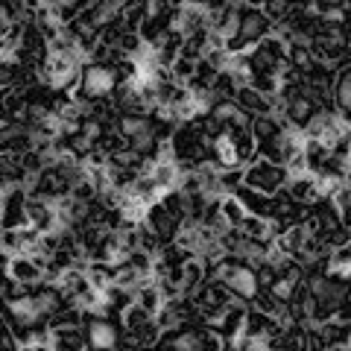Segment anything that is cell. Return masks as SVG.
Returning a JSON list of instances; mask_svg holds the SVG:
<instances>
[{
    "label": "cell",
    "instance_id": "6da1fadb",
    "mask_svg": "<svg viewBox=\"0 0 351 351\" xmlns=\"http://www.w3.org/2000/svg\"><path fill=\"white\" fill-rule=\"evenodd\" d=\"M287 182H290V173H287L284 164L258 158V161H252L249 167H246V184H249V188L263 191V193H269V196L281 193L284 188H287Z\"/></svg>",
    "mask_w": 351,
    "mask_h": 351
},
{
    "label": "cell",
    "instance_id": "7a4b0ae2",
    "mask_svg": "<svg viewBox=\"0 0 351 351\" xmlns=\"http://www.w3.org/2000/svg\"><path fill=\"white\" fill-rule=\"evenodd\" d=\"M117 71L112 68V64H94L88 62L85 71H82V88L88 91V97L97 103L103 100V97H112L114 88H117Z\"/></svg>",
    "mask_w": 351,
    "mask_h": 351
},
{
    "label": "cell",
    "instance_id": "3957f363",
    "mask_svg": "<svg viewBox=\"0 0 351 351\" xmlns=\"http://www.w3.org/2000/svg\"><path fill=\"white\" fill-rule=\"evenodd\" d=\"M144 223L161 237V243H164V246L176 243V237H179V232H182V219H176V217L167 211V208H164L161 199H158V202H152V205L147 208Z\"/></svg>",
    "mask_w": 351,
    "mask_h": 351
},
{
    "label": "cell",
    "instance_id": "277c9868",
    "mask_svg": "<svg viewBox=\"0 0 351 351\" xmlns=\"http://www.w3.org/2000/svg\"><path fill=\"white\" fill-rule=\"evenodd\" d=\"M319 108H322V106L316 103L313 97L302 88V91H295L293 97H287V100H284V123L304 129L307 123H311V117L319 112Z\"/></svg>",
    "mask_w": 351,
    "mask_h": 351
},
{
    "label": "cell",
    "instance_id": "5b68a950",
    "mask_svg": "<svg viewBox=\"0 0 351 351\" xmlns=\"http://www.w3.org/2000/svg\"><path fill=\"white\" fill-rule=\"evenodd\" d=\"M246 316H249L246 302H243V299H234V302L223 311V319H219V325L214 328V334L223 339V343H234L237 337H243Z\"/></svg>",
    "mask_w": 351,
    "mask_h": 351
},
{
    "label": "cell",
    "instance_id": "8992f818",
    "mask_svg": "<svg viewBox=\"0 0 351 351\" xmlns=\"http://www.w3.org/2000/svg\"><path fill=\"white\" fill-rule=\"evenodd\" d=\"M85 334H88L91 348H97V351H117L120 343H123L114 319H91V325L85 328Z\"/></svg>",
    "mask_w": 351,
    "mask_h": 351
},
{
    "label": "cell",
    "instance_id": "52a82bcc",
    "mask_svg": "<svg viewBox=\"0 0 351 351\" xmlns=\"http://www.w3.org/2000/svg\"><path fill=\"white\" fill-rule=\"evenodd\" d=\"M27 188H15L12 193H3V228H24L29 226L27 214Z\"/></svg>",
    "mask_w": 351,
    "mask_h": 351
},
{
    "label": "cell",
    "instance_id": "ba28073f",
    "mask_svg": "<svg viewBox=\"0 0 351 351\" xmlns=\"http://www.w3.org/2000/svg\"><path fill=\"white\" fill-rule=\"evenodd\" d=\"M173 29L184 32V36H193V32L208 29V6L184 3L182 9H176L173 12Z\"/></svg>",
    "mask_w": 351,
    "mask_h": 351
},
{
    "label": "cell",
    "instance_id": "9c48e42d",
    "mask_svg": "<svg viewBox=\"0 0 351 351\" xmlns=\"http://www.w3.org/2000/svg\"><path fill=\"white\" fill-rule=\"evenodd\" d=\"M234 196L246 205L249 214H258V217H276L278 214V199H276V196H269L263 191H255V188H249V184L237 188Z\"/></svg>",
    "mask_w": 351,
    "mask_h": 351
},
{
    "label": "cell",
    "instance_id": "30bf717a",
    "mask_svg": "<svg viewBox=\"0 0 351 351\" xmlns=\"http://www.w3.org/2000/svg\"><path fill=\"white\" fill-rule=\"evenodd\" d=\"M287 193L293 202H302V205H313L322 199L319 193V179L313 173H304V176H293L287 182Z\"/></svg>",
    "mask_w": 351,
    "mask_h": 351
},
{
    "label": "cell",
    "instance_id": "8fae6325",
    "mask_svg": "<svg viewBox=\"0 0 351 351\" xmlns=\"http://www.w3.org/2000/svg\"><path fill=\"white\" fill-rule=\"evenodd\" d=\"M149 173H152V179H156L161 196L167 193V191L179 188V184H182V176H184L176 161H152V164H149Z\"/></svg>",
    "mask_w": 351,
    "mask_h": 351
},
{
    "label": "cell",
    "instance_id": "7c38bea8",
    "mask_svg": "<svg viewBox=\"0 0 351 351\" xmlns=\"http://www.w3.org/2000/svg\"><path fill=\"white\" fill-rule=\"evenodd\" d=\"M123 12H126V0H97V3L88 9L85 15L103 29V27L112 24V21L123 18Z\"/></svg>",
    "mask_w": 351,
    "mask_h": 351
},
{
    "label": "cell",
    "instance_id": "4fadbf2b",
    "mask_svg": "<svg viewBox=\"0 0 351 351\" xmlns=\"http://www.w3.org/2000/svg\"><path fill=\"white\" fill-rule=\"evenodd\" d=\"M126 193H129V196H135V199H141L144 205H152V202H158V199H161V191H158L156 179H152L149 167H144V170L138 173V179L132 182V188H129Z\"/></svg>",
    "mask_w": 351,
    "mask_h": 351
},
{
    "label": "cell",
    "instance_id": "5bb4252c",
    "mask_svg": "<svg viewBox=\"0 0 351 351\" xmlns=\"http://www.w3.org/2000/svg\"><path fill=\"white\" fill-rule=\"evenodd\" d=\"M331 103H334V108H337L339 114L351 120V68H346V71L334 80Z\"/></svg>",
    "mask_w": 351,
    "mask_h": 351
},
{
    "label": "cell",
    "instance_id": "9a60e30c",
    "mask_svg": "<svg viewBox=\"0 0 351 351\" xmlns=\"http://www.w3.org/2000/svg\"><path fill=\"white\" fill-rule=\"evenodd\" d=\"M85 276H88V281H91V287L106 290L108 284L117 281V263H112V261H88Z\"/></svg>",
    "mask_w": 351,
    "mask_h": 351
},
{
    "label": "cell",
    "instance_id": "2e32d148",
    "mask_svg": "<svg viewBox=\"0 0 351 351\" xmlns=\"http://www.w3.org/2000/svg\"><path fill=\"white\" fill-rule=\"evenodd\" d=\"M316 331L322 334L328 346H351V322H339V319H325L316 325Z\"/></svg>",
    "mask_w": 351,
    "mask_h": 351
},
{
    "label": "cell",
    "instance_id": "e0dca14e",
    "mask_svg": "<svg viewBox=\"0 0 351 351\" xmlns=\"http://www.w3.org/2000/svg\"><path fill=\"white\" fill-rule=\"evenodd\" d=\"M219 211H223V219H226L228 228H240V226H243V219L249 217L246 205L240 202L234 193H223V196H219Z\"/></svg>",
    "mask_w": 351,
    "mask_h": 351
},
{
    "label": "cell",
    "instance_id": "ac0fdd59",
    "mask_svg": "<svg viewBox=\"0 0 351 351\" xmlns=\"http://www.w3.org/2000/svg\"><path fill=\"white\" fill-rule=\"evenodd\" d=\"M304 156H307V164H311V173H322L325 170V164L331 161V147L325 144V141L319 138H307L304 141Z\"/></svg>",
    "mask_w": 351,
    "mask_h": 351
},
{
    "label": "cell",
    "instance_id": "d6986e66",
    "mask_svg": "<svg viewBox=\"0 0 351 351\" xmlns=\"http://www.w3.org/2000/svg\"><path fill=\"white\" fill-rule=\"evenodd\" d=\"M117 129L126 135V141L144 135V132H152L156 123L149 120V114H120L117 117Z\"/></svg>",
    "mask_w": 351,
    "mask_h": 351
},
{
    "label": "cell",
    "instance_id": "ffe728a7",
    "mask_svg": "<svg viewBox=\"0 0 351 351\" xmlns=\"http://www.w3.org/2000/svg\"><path fill=\"white\" fill-rule=\"evenodd\" d=\"M240 232H243L249 240H261V243H272V228H269V219L267 217H258V214H249L243 219V226H240Z\"/></svg>",
    "mask_w": 351,
    "mask_h": 351
},
{
    "label": "cell",
    "instance_id": "44dd1931",
    "mask_svg": "<svg viewBox=\"0 0 351 351\" xmlns=\"http://www.w3.org/2000/svg\"><path fill=\"white\" fill-rule=\"evenodd\" d=\"M156 281H158V278H156ZM156 281H152V284H144V287H138V290H135V302L144 307L147 313H152V316H156L161 307H164V295H161V290H158V284H156Z\"/></svg>",
    "mask_w": 351,
    "mask_h": 351
},
{
    "label": "cell",
    "instance_id": "7402d4cb",
    "mask_svg": "<svg viewBox=\"0 0 351 351\" xmlns=\"http://www.w3.org/2000/svg\"><path fill=\"white\" fill-rule=\"evenodd\" d=\"M293 6H295V0H261V9L267 12L272 24H284V21L290 18Z\"/></svg>",
    "mask_w": 351,
    "mask_h": 351
},
{
    "label": "cell",
    "instance_id": "603a6c76",
    "mask_svg": "<svg viewBox=\"0 0 351 351\" xmlns=\"http://www.w3.org/2000/svg\"><path fill=\"white\" fill-rule=\"evenodd\" d=\"M152 319V313H147L144 307H141L138 302L129 307V311L120 313V322H123V331H138V328H144L147 322Z\"/></svg>",
    "mask_w": 351,
    "mask_h": 351
},
{
    "label": "cell",
    "instance_id": "cb8c5ba5",
    "mask_svg": "<svg viewBox=\"0 0 351 351\" xmlns=\"http://www.w3.org/2000/svg\"><path fill=\"white\" fill-rule=\"evenodd\" d=\"M117 47H120V53H123V56H132V59H135L138 53L147 47V44H144V38H141V32H138V29H126L123 36H120Z\"/></svg>",
    "mask_w": 351,
    "mask_h": 351
},
{
    "label": "cell",
    "instance_id": "d4e9b609",
    "mask_svg": "<svg viewBox=\"0 0 351 351\" xmlns=\"http://www.w3.org/2000/svg\"><path fill=\"white\" fill-rule=\"evenodd\" d=\"M144 156H141L138 149H132V147H123V149H117L114 156H112V164H120V167H132V170H144Z\"/></svg>",
    "mask_w": 351,
    "mask_h": 351
},
{
    "label": "cell",
    "instance_id": "484cf974",
    "mask_svg": "<svg viewBox=\"0 0 351 351\" xmlns=\"http://www.w3.org/2000/svg\"><path fill=\"white\" fill-rule=\"evenodd\" d=\"M156 258H158V255H152V252H147V249H135V252H129V258H126V261L141 272V276H152Z\"/></svg>",
    "mask_w": 351,
    "mask_h": 351
},
{
    "label": "cell",
    "instance_id": "4316f807",
    "mask_svg": "<svg viewBox=\"0 0 351 351\" xmlns=\"http://www.w3.org/2000/svg\"><path fill=\"white\" fill-rule=\"evenodd\" d=\"M284 167H287L290 179H293V176H304V173H311V164H307L304 149H302V152H295L293 158H287V164H284Z\"/></svg>",
    "mask_w": 351,
    "mask_h": 351
},
{
    "label": "cell",
    "instance_id": "83f0119b",
    "mask_svg": "<svg viewBox=\"0 0 351 351\" xmlns=\"http://www.w3.org/2000/svg\"><path fill=\"white\" fill-rule=\"evenodd\" d=\"M331 202L337 205V211H339V214L348 211V208H351V184H348V182L339 184V191L331 196Z\"/></svg>",
    "mask_w": 351,
    "mask_h": 351
},
{
    "label": "cell",
    "instance_id": "f1b7e54d",
    "mask_svg": "<svg viewBox=\"0 0 351 351\" xmlns=\"http://www.w3.org/2000/svg\"><path fill=\"white\" fill-rule=\"evenodd\" d=\"M144 9H147V18H161L170 12L164 0H144Z\"/></svg>",
    "mask_w": 351,
    "mask_h": 351
},
{
    "label": "cell",
    "instance_id": "f546056e",
    "mask_svg": "<svg viewBox=\"0 0 351 351\" xmlns=\"http://www.w3.org/2000/svg\"><path fill=\"white\" fill-rule=\"evenodd\" d=\"M164 3H167L170 12H176V9H182L184 3H188V0H164Z\"/></svg>",
    "mask_w": 351,
    "mask_h": 351
},
{
    "label": "cell",
    "instance_id": "4dcf8cb0",
    "mask_svg": "<svg viewBox=\"0 0 351 351\" xmlns=\"http://www.w3.org/2000/svg\"><path fill=\"white\" fill-rule=\"evenodd\" d=\"M325 351H351V346H328Z\"/></svg>",
    "mask_w": 351,
    "mask_h": 351
},
{
    "label": "cell",
    "instance_id": "1f68e13d",
    "mask_svg": "<svg viewBox=\"0 0 351 351\" xmlns=\"http://www.w3.org/2000/svg\"><path fill=\"white\" fill-rule=\"evenodd\" d=\"M346 182L351 184V164H348V170H346Z\"/></svg>",
    "mask_w": 351,
    "mask_h": 351
},
{
    "label": "cell",
    "instance_id": "d6a6232c",
    "mask_svg": "<svg viewBox=\"0 0 351 351\" xmlns=\"http://www.w3.org/2000/svg\"><path fill=\"white\" fill-rule=\"evenodd\" d=\"M88 351H94V348H88Z\"/></svg>",
    "mask_w": 351,
    "mask_h": 351
}]
</instances>
